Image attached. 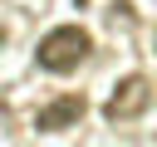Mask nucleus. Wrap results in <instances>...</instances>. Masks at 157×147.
I'll return each instance as SVG.
<instances>
[{
  "label": "nucleus",
  "mask_w": 157,
  "mask_h": 147,
  "mask_svg": "<svg viewBox=\"0 0 157 147\" xmlns=\"http://www.w3.org/2000/svg\"><path fill=\"white\" fill-rule=\"evenodd\" d=\"M83 93H64V98H54V103H44L39 113H34V127L39 132H64V127H74L78 118H83Z\"/></svg>",
  "instance_id": "7ed1b4c3"
},
{
  "label": "nucleus",
  "mask_w": 157,
  "mask_h": 147,
  "mask_svg": "<svg viewBox=\"0 0 157 147\" xmlns=\"http://www.w3.org/2000/svg\"><path fill=\"white\" fill-rule=\"evenodd\" d=\"M88 49H93V34H88L83 24H59V29H49V34L39 39L34 64H39L44 74H69V69H78V64L88 59Z\"/></svg>",
  "instance_id": "f257e3e1"
},
{
  "label": "nucleus",
  "mask_w": 157,
  "mask_h": 147,
  "mask_svg": "<svg viewBox=\"0 0 157 147\" xmlns=\"http://www.w3.org/2000/svg\"><path fill=\"white\" fill-rule=\"evenodd\" d=\"M74 5H83V0H74Z\"/></svg>",
  "instance_id": "20e7f679"
},
{
  "label": "nucleus",
  "mask_w": 157,
  "mask_h": 147,
  "mask_svg": "<svg viewBox=\"0 0 157 147\" xmlns=\"http://www.w3.org/2000/svg\"><path fill=\"white\" fill-rule=\"evenodd\" d=\"M147 103H152V83H147L142 74H128V78L108 93L103 118H108V123H132L137 113H147Z\"/></svg>",
  "instance_id": "f03ea898"
}]
</instances>
